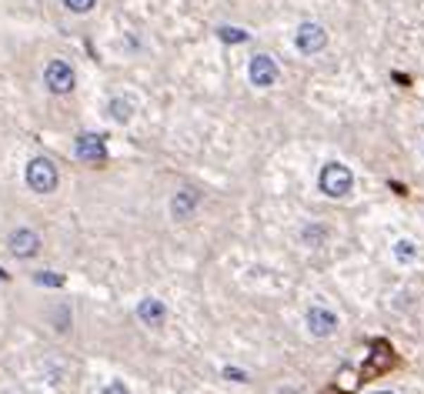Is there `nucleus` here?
I'll return each instance as SVG.
<instances>
[{
    "mask_svg": "<svg viewBox=\"0 0 424 394\" xmlns=\"http://www.w3.org/2000/svg\"><path fill=\"white\" fill-rule=\"evenodd\" d=\"M101 394H130V388H127V384H124V381H111V384H107V388H104Z\"/></svg>",
    "mask_w": 424,
    "mask_h": 394,
    "instance_id": "nucleus-16",
    "label": "nucleus"
},
{
    "mask_svg": "<svg viewBox=\"0 0 424 394\" xmlns=\"http://www.w3.org/2000/svg\"><path fill=\"white\" fill-rule=\"evenodd\" d=\"M77 157L87 161V164H101L107 157V147H104V137L101 134H80L77 137Z\"/></svg>",
    "mask_w": 424,
    "mask_h": 394,
    "instance_id": "nucleus-9",
    "label": "nucleus"
},
{
    "mask_svg": "<svg viewBox=\"0 0 424 394\" xmlns=\"http://www.w3.org/2000/svg\"><path fill=\"white\" fill-rule=\"evenodd\" d=\"M318 187H321V194H328V197H347V194L354 191V174H351V167L347 164L331 161V164L321 167Z\"/></svg>",
    "mask_w": 424,
    "mask_h": 394,
    "instance_id": "nucleus-1",
    "label": "nucleus"
},
{
    "mask_svg": "<svg viewBox=\"0 0 424 394\" xmlns=\"http://www.w3.org/2000/svg\"><path fill=\"white\" fill-rule=\"evenodd\" d=\"M294 47L297 54H304V57H314V54H321L328 47V30L321 24H314V20H304V24H297L294 30Z\"/></svg>",
    "mask_w": 424,
    "mask_h": 394,
    "instance_id": "nucleus-2",
    "label": "nucleus"
},
{
    "mask_svg": "<svg viewBox=\"0 0 424 394\" xmlns=\"http://www.w3.org/2000/svg\"><path fill=\"white\" fill-rule=\"evenodd\" d=\"M374 394H391V391H374Z\"/></svg>",
    "mask_w": 424,
    "mask_h": 394,
    "instance_id": "nucleus-17",
    "label": "nucleus"
},
{
    "mask_svg": "<svg viewBox=\"0 0 424 394\" xmlns=\"http://www.w3.org/2000/svg\"><path fill=\"white\" fill-rule=\"evenodd\" d=\"M197 207H201V194L191 191V187H184L170 197V217L174 221H191L197 214Z\"/></svg>",
    "mask_w": 424,
    "mask_h": 394,
    "instance_id": "nucleus-7",
    "label": "nucleus"
},
{
    "mask_svg": "<svg viewBox=\"0 0 424 394\" xmlns=\"http://www.w3.org/2000/svg\"><path fill=\"white\" fill-rule=\"evenodd\" d=\"M391 251H394V257H398L401 264H414V261H418V244L408 241V238H398Z\"/></svg>",
    "mask_w": 424,
    "mask_h": 394,
    "instance_id": "nucleus-12",
    "label": "nucleus"
},
{
    "mask_svg": "<svg viewBox=\"0 0 424 394\" xmlns=\"http://www.w3.org/2000/svg\"><path fill=\"white\" fill-rule=\"evenodd\" d=\"M107 114L114 117L117 124H127L130 114H134V104H130L127 97H114V101L107 104Z\"/></svg>",
    "mask_w": 424,
    "mask_h": 394,
    "instance_id": "nucleus-11",
    "label": "nucleus"
},
{
    "mask_svg": "<svg viewBox=\"0 0 424 394\" xmlns=\"http://www.w3.org/2000/svg\"><path fill=\"white\" fill-rule=\"evenodd\" d=\"M44 84L51 94H70L74 90V67L61 57H54L51 64L44 67Z\"/></svg>",
    "mask_w": 424,
    "mask_h": 394,
    "instance_id": "nucleus-5",
    "label": "nucleus"
},
{
    "mask_svg": "<svg viewBox=\"0 0 424 394\" xmlns=\"http://www.w3.org/2000/svg\"><path fill=\"white\" fill-rule=\"evenodd\" d=\"M304 324H308V331L314 334V338H331V334L337 331V314L331 311V307L314 304V307H308Z\"/></svg>",
    "mask_w": 424,
    "mask_h": 394,
    "instance_id": "nucleus-6",
    "label": "nucleus"
},
{
    "mask_svg": "<svg viewBox=\"0 0 424 394\" xmlns=\"http://www.w3.org/2000/svg\"><path fill=\"white\" fill-rule=\"evenodd\" d=\"M137 318H141L144 324L157 328V324H164V318H168V307H164V301H157V297H144L141 304H137Z\"/></svg>",
    "mask_w": 424,
    "mask_h": 394,
    "instance_id": "nucleus-10",
    "label": "nucleus"
},
{
    "mask_svg": "<svg viewBox=\"0 0 424 394\" xmlns=\"http://www.w3.org/2000/svg\"><path fill=\"white\" fill-rule=\"evenodd\" d=\"M301 238H304V244H321L324 238H328V230L314 224V228H304V234H301Z\"/></svg>",
    "mask_w": 424,
    "mask_h": 394,
    "instance_id": "nucleus-14",
    "label": "nucleus"
},
{
    "mask_svg": "<svg viewBox=\"0 0 424 394\" xmlns=\"http://www.w3.org/2000/svg\"><path fill=\"white\" fill-rule=\"evenodd\" d=\"M218 37L224 40V44H244L247 34L241 30V27H220V30H218Z\"/></svg>",
    "mask_w": 424,
    "mask_h": 394,
    "instance_id": "nucleus-13",
    "label": "nucleus"
},
{
    "mask_svg": "<svg viewBox=\"0 0 424 394\" xmlns=\"http://www.w3.org/2000/svg\"><path fill=\"white\" fill-rule=\"evenodd\" d=\"M94 4H97V0H64V7L67 11H74V13H87Z\"/></svg>",
    "mask_w": 424,
    "mask_h": 394,
    "instance_id": "nucleus-15",
    "label": "nucleus"
},
{
    "mask_svg": "<svg viewBox=\"0 0 424 394\" xmlns=\"http://www.w3.org/2000/svg\"><path fill=\"white\" fill-rule=\"evenodd\" d=\"M27 184H30L34 194H51L57 187V167L47 157H34L27 164Z\"/></svg>",
    "mask_w": 424,
    "mask_h": 394,
    "instance_id": "nucleus-3",
    "label": "nucleus"
},
{
    "mask_svg": "<svg viewBox=\"0 0 424 394\" xmlns=\"http://www.w3.org/2000/svg\"><path fill=\"white\" fill-rule=\"evenodd\" d=\"M247 80L254 84V87H274L278 80H281V70L274 64V57L270 54H254L251 57V64H247Z\"/></svg>",
    "mask_w": 424,
    "mask_h": 394,
    "instance_id": "nucleus-4",
    "label": "nucleus"
},
{
    "mask_svg": "<svg viewBox=\"0 0 424 394\" xmlns=\"http://www.w3.org/2000/svg\"><path fill=\"white\" fill-rule=\"evenodd\" d=\"M7 247H11V254H13V257H34V254L40 251V238L34 234V230L20 228V230H13V234H11Z\"/></svg>",
    "mask_w": 424,
    "mask_h": 394,
    "instance_id": "nucleus-8",
    "label": "nucleus"
}]
</instances>
